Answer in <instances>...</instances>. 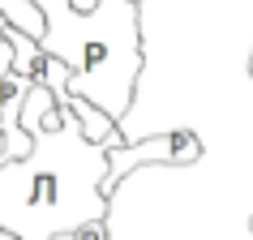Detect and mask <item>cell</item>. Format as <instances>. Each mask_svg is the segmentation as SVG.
I'll return each instance as SVG.
<instances>
[{
	"label": "cell",
	"instance_id": "obj_1",
	"mask_svg": "<svg viewBox=\"0 0 253 240\" xmlns=\"http://www.w3.org/2000/svg\"><path fill=\"white\" fill-rule=\"evenodd\" d=\"M26 159L0 167V232L17 240H56L107 219V150L78 133L69 112L60 129L30 137Z\"/></svg>",
	"mask_w": 253,
	"mask_h": 240
},
{
	"label": "cell",
	"instance_id": "obj_2",
	"mask_svg": "<svg viewBox=\"0 0 253 240\" xmlns=\"http://www.w3.org/2000/svg\"><path fill=\"white\" fill-rule=\"evenodd\" d=\"M202 163V142L189 129H172V133H155V137H142V142H125V146L107 150V180H103V193L125 180V176L142 172V167H172V172H185Z\"/></svg>",
	"mask_w": 253,
	"mask_h": 240
},
{
	"label": "cell",
	"instance_id": "obj_3",
	"mask_svg": "<svg viewBox=\"0 0 253 240\" xmlns=\"http://www.w3.org/2000/svg\"><path fill=\"white\" fill-rule=\"evenodd\" d=\"M60 112H69L73 116V124H78V133L90 142V146H99V150H116V146H125V137H120V124L107 112H99L94 103H86V99H73V94H65L60 99Z\"/></svg>",
	"mask_w": 253,
	"mask_h": 240
},
{
	"label": "cell",
	"instance_id": "obj_4",
	"mask_svg": "<svg viewBox=\"0 0 253 240\" xmlns=\"http://www.w3.org/2000/svg\"><path fill=\"white\" fill-rule=\"evenodd\" d=\"M0 22H4L9 30L30 35V39H43V30H47L39 4H30V0H0Z\"/></svg>",
	"mask_w": 253,
	"mask_h": 240
},
{
	"label": "cell",
	"instance_id": "obj_5",
	"mask_svg": "<svg viewBox=\"0 0 253 240\" xmlns=\"http://www.w3.org/2000/svg\"><path fill=\"white\" fill-rule=\"evenodd\" d=\"M13 69V52H9V43L0 39V81H4V73Z\"/></svg>",
	"mask_w": 253,
	"mask_h": 240
},
{
	"label": "cell",
	"instance_id": "obj_6",
	"mask_svg": "<svg viewBox=\"0 0 253 240\" xmlns=\"http://www.w3.org/2000/svg\"><path fill=\"white\" fill-rule=\"evenodd\" d=\"M78 240H107V232H103V223H90L78 232Z\"/></svg>",
	"mask_w": 253,
	"mask_h": 240
},
{
	"label": "cell",
	"instance_id": "obj_7",
	"mask_svg": "<svg viewBox=\"0 0 253 240\" xmlns=\"http://www.w3.org/2000/svg\"><path fill=\"white\" fill-rule=\"evenodd\" d=\"M133 4H142V0H133Z\"/></svg>",
	"mask_w": 253,
	"mask_h": 240
},
{
	"label": "cell",
	"instance_id": "obj_8",
	"mask_svg": "<svg viewBox=\"0 0 253 240\" xmlns=\"http://www.w3.org/2000/svg\"><path fill=\"white\" fill-rule=\"evenodd\" d=\"M249 73H253V65H249Z\"/></svg>",
	"mask_w": 253,
	"mask_h": 240
}]
</instances>
